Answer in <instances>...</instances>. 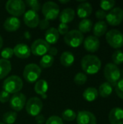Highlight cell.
<instances>
[{"label": "cell", "instance_id": "2e32d148", "mask_svg": "<svg viewBox=\"0 0 123 124\" xmlns=\"http://www.w3.org/2000/svg\"><path fill=\"white\" fill-rule=\"evenodd\" d=\"M14 54L20 59H26L31 54L30 48L25 44H18L13 49Z\"/></svg>", "mask_w": 123, "mask_h": 124}, {"label": "cell", "instance_id": "ac0fdd59", "mask_svg": "<svg viewBox=\"0 0 123 124\" xmlns=\"http://www.w3.org/2000/svg\"><path fill=\"white\" fill-rule=\"evenodd\" d=\"M93 11L92 5L89 2H82L77 7V15L78 16L83 19H86L88 17Z\"/></svg>", "mask_w": 123, "mask_h": 124}, {"label": "cell", "instance_id": "7c38bea8", "mask_svg": "<svg viewBox=\"0 0 123 124\" xmlns=\"http://www.w3.org/2000/svg\"><path fill=\"white\" fill-rule=\"evenodd\" d=\"M26 104V97L22 93H16L12 95V97H10L9 100V105L10 108L16 111L19 112L22 110Z\"/></svg>", "mask_w": 123, "mask_h": 124}, {"label": "cell", "instance_id": "30bf717a", "mask_svg": "<svg viewBox=\"0 0 123 124\" xmlns=\"http://www.w3.org/2000/svg\"><path fill=\"white\" fill-rule=\"evenodd\" d=\"M107 23L112 26H117L123 21V9L120 7H115L107 14Z\"/></svg>", "mask_w": 123, "mask_h": 124}, {"label": "cell", "instance_id": "7dc6e473", "mask_svg": "<svg viewBox=\"0 0 123 124\" xmlns=\"http://www.w3.org/2000/svg\"><path fill=\"white\" fill-rule=\"evenodd\" d=\"M120 74H121V78H123V69L120 70Z\"/></svg>", "mask_w": 123, "mask_h": 124}, {"label": "cell", "instance_id": "f6af8a7d", "mask_svg": "<svg viewBox=\"0 0 123 124\" xmlns=\"http://www.w3.org/2000/svg\"><path fill=\"white\" fill-rule=\"evenodd\" d=\"M3 43H4L3 39H2V37L1 36V35H0V49H1V47H2V46H3Z\"/></svg>", "mask_w": 123, "mask_h": 124}, {"label": "cell", "instance_id": "7a4b0ae2", "mask_svg": "<svg viewBox=\"0 0 123 124\" xmlns=\"http://www.w3.org/2000/svg\"><path fill=\"white\" fill-rule=\"evenodd\" d=\"M23 86L22 80L17 76L13 75L7 77L3 82V90L10 94L18 93Z\"/></svg>", "mask_w": 123, "mask_h": 124}, {"label": "cell", "instance_id": "1f68e13d", "mask_svg": "<svg viewBox=\"0 0 123 124\" xmlns=\"http://www.w3.org/2000/svg\"><path fill=\"white\" fill-rule=\"evenodd\" d=\"M112 60L113 64L116 65L117 66L123 63V52L118 49L116 50L112 55Z\"/></svg>", "mask_w": 123, "mask_h": 124}, {"label": "cell", "instance_id": "484cf974", "mask_svg": "<svg viewBox=\"0 0 123 124\" xmlns=\"http://www.w3.org/2000/svg\"><path fill=\"white\" fill-rule=\"evenodd\" d=\"M99 96L98 90L94 87H88L83 93V97L85 100L88 102L95 101Z\"/></svg>", "mask_w": 123, "mask_h": 124}, {"label": "cell", "instance_id": "f35d334b", "mask_svg": "<svg viewBox=\"0 0 123 124\" xmlns=\"http://www.w3.org/2000/svg\"><path fill=\"white\" fill-rule=\"evenodd\" d=\"M57 31L59 35H66L69 32V26L67 24H64V23H60L58 25Z\"/></svg>", "mask_w": 123, "mask_h": 124}, {"label": "cell", "instance_id": "8992f818", "mask_svg": "<svg viewBox=\"0 0 123 124\" xmlns=\"http://www.w3.org/2000/svg\"><path fill=\"white\" fill-rule=\"evenodd\" d=\"M106 40L108 44L114 49H120L123 46V33L117 29H112L107 32Z\"/></svg>", "mask_w": 123, "mask_h": 124}, {"label": "cell", "instance_id": "d6a6232c", "mask_svg": "<svg viewBox=\"0 0 123 124\" xmlns=\"http://www.w3.org/2000/svg\"><path fill=\"white\" fill-rule=\"evenodd\" d=\"M87 79H88V77H87V75L84 73H78L75 77H74V82L75 84H78V85H83L86 83L87 81Z\"/></svg>", "mask_w": 123, "mask_h": 124}, {"label": "cell", "instance_id": "4fadbf2b", "mask_svg": "<svg viewBox=\"0 0 123 124\" xmlns=\"http://www.w3.org/2000/svg\"><path fill=\"white\" fill-rule=\"evenodd\" d=\"M76 121L78 124H96L97 123L94 114L87 110L79 111L76 116Z\"/></svg>", "mask_w": 123, "mask_h": 124}, {"label": "cell", "instance_id": "9c48e42d", "mask_svg": "<svg viewBox=\"0 0 123 124\" xmlns=\"http://www.w3.org/2000/svg\"><path fill=\"white\" fill-rule=\"evenodd\" d=\"M43 108V102L38 97L30 98L25 104V110L27 113L30 116L36 117L39 115Z\"/></svg>", "mask_w": 123, "mask_h": 124}, {"label": "cell", "instance_id": "d590c367", "mask_svg": "<svg viewBox=\"0 0 123 124\" xmlns=\"http://www.w3.org/2000/svg\"><path fill=\"white\" fill-rule=\"evenodd\" d=\"M13 54H14L13 49L10 47H6L4 49H2V51L1 52V57H2L1 59L7 60H9L10 58H12Z\"/></svg>", "mask_w": 123, "mask_h": 124}, {"label": "cell", "instance_id": "d4e9b609", "mask_svg": "<svg viewBox=\"0 0 123 124\" xmlns=\"http://www.w3.org/2000/svg\"><path fill=\"white\" fill-rule=\"evenodd\" d=\"M12 65L9 60L0 59V79L5 78L11 71Z\"/></svg>", "mask_w": 123, "mask_h": 124}, {"label": "cell", "instance_id": "8d00e7d4", "mask_svg": "<svg viewBox=\"0 0 123 124\" xmlns=\"http://www.w3.org/2000/svg\"><path fill=\"white\" fill-rule=\"evenodd\" d=\"M115 86V92L117 95L123 100V78H120V79L117 81Z\"/></svg>", "mask_w": 123, "mask_h": 124}, {"label": "cell", "instance_id": "9a60e30c", "mask_svg": "<svg viewBox=\"0 0 123 124\" xmlns=\"http://www.w3.org/2000/svg\"><path fill=\"white\" fill-rule=\"evenodd\" d=\"M83 46L89 52H96L100 47V41L99 38L94 36H88L83 41Z\"/></svg>", "mask_w": 123, "mask_h": 124}, {"label": "cell", "instance_id": "836d02e7", "mask_svg": "<svg viewBox=\"0 0 123 124\" xmlns=\"http://www.w3.org/2000/svg\"><path fill=\"white\" fill-rule=\"evenodd\" d=\"M115 5V1L113 0H102L100 1V7L101 9L104 11L111 10L114 8V6Z\"/></svg>", "mask_w": 123, "mask_h": 124}, {"label": "cell", "instance_id": "b9f144b4", "mask_svg": "<svg viewBox=\"0 0 123 124\" xmlns=\"http://www.w3.org/2000/svg\"><path fill=\"white\" fill-rule=\"evenodd\" d=\"M107 14V13L105 11H104L102 9H99L96 12V17L97 19L99 20V21H101V20H103L104 19L106 18Z\"/></svg>", "mask_w": 123, "mask_h": 124}, {"label": "cell", "instance_id": "277c9868", "mask_svg": "<svg viewBox=\"0 0 123 124\" xmlns=\"http://www.w3.org/2000/svg\"><path fill=\"white\" fill-rule=\"evenodd\" d=\"M25 3L22 0H9L5 4V9L12 17H20L25 12Z\"/></svg>", "mask_w": 123, "mask_h": 124}, {"label": "cell", "instance_id": "5b68a950", "mask_svg": "<svg viewBox=\"0 0 123 124\" xmlns=\"http://www.w3.org/2000/svg\"><path fill=\"white\" fill-rule=\"evenodd\" d=\"M41 74V68L35 63L28 64L23 70V77L28 83H34L38 81Z\"/></svg>", "mask_w": 123, "mask_h": 124}, {"label": "cell", "instance_id": "603a6c76", "mask_svg": "<svg viewBox=\"0 0 123 124\" xmlns=\"http://www.w3.org/2000/svg\"><path fill=\"white\" fill-rule=\"evenodd\" d=\"M75 62L74 54L70 51L62 52L60 56V63L65 67H70Z\"/></svg>", "mask_w": 123, "mask_h": 124}, {"label": "cell", "instance_id": "5bb4252c", "mask_svg": "<svg viewBox=\"0 0 123 124\" xmlns=\"http://www.w3.org/2000/svg\"><path fill=\"white\" fill-rule=\"evenodd\" d=\"M23 20L25 24L28 27L30 28H34L38 25L40 19H39V15L36 12L32 9H29L25 12Z\"/></svg>", "mask_w": 123, "mask_h": 124}, {"label": "cell", "instance_id": "c3c4849f", "mask_svg": "<svg viewBox=\"0 0 123 124\" xmlns=\"http://www.w3.org/2000/svg\"><path fill=\"white\" fill-rule=\"evenodd\" d=\"M0 124H4L3 122H0Z\"/></svg>", "mask_w": 123, "mask_h": 124}, {"label": "cell", "instance_id": "f1b7e54d", "mask_svg": "<svg viewBox=\"0 0 123 124\" xmlns=\"http://www.w3.org/2000/svg\"><path fill=\"white\" fill-rule=\"evenodd\" d=\"M17 114L14 111H9L3 115L2 120L5 124H13L17 120Z\"/></svg>", "mask_w": 123, "mask_h": 124}, {"label": "cell", "instance_id": "6da1fadb", "mask_svg": "<svg viewBox=\"0 0 123 124\" xmlns=\"http://www.w3.org/2000/svg\"><path fill=\"white\" fill-rule=\"evenodd\" d=\"M81 68L83 70L90 75L97 73L101 67L100 59L94 54H86L81 60Z\"/></svg>", "mask_w": 123, "mask_h": 124}, {"label": "cell", "instance_id": "3957f363", "mask_svg": "<svg viewBox=\"0 0 123 124\" xmlns=\"http://www.w3.org/2000/svg\"><path fill=\"white\" fill-rule=\"evenodd\" d=\"M104 74L107 82L109 83L112 86H115L121 78L120 70L116 65L112 62L107 63L105 65L104 69Z\"/></svg>", "mask_w": 123, "mask_h": 124}, {"label": "cell", "instance_id": "cb8c5ba5", "mask_svg": "<svg viewBox=\"0 0 123 124\" xmlns=\"http://www.w3.org/2000/svg\"><path fill=\"white\" fill-rule=\"evenodd\" d=\"M48 89H49V84L47 81L43 79L38 80L35 84L34 91L36 92V94L41 96L46 94V92L48 91Z\"/></svg>", "mask_w": 123, "mask_h": 124}, {"label": "cell", "instance_id": "44dd1931", "mask_svg": "<svg viewBox=\"0 0 123 124\" xmlns=\"http://www.w3.org/2000/svg\"><path fill=\"white\" fill-rule=\"evenodd\" d=\"M59 39V34L57 29L55 28H50L45 32V41L49 44H56Z\"/></svg>", "mask_w": 123, "mask_h": 124}, {"label": "cell", "instance_id": "7402d4cb", "mask_svg": "<svg viewBox=\"0 0 123 124\" xmlns=\"http://www.w3.org/2000/svg\"><path fill=\"white\" fill-rule=\"evenodd\" d=\"M107 24L104 20L98 21L94 25L93 32H94V36L97 38L101 37L104 36L105 33H107Z\"/></svg>", "mask_w": 123, "mask_h": 124}, {"label": "cell", "instance_id": "e0dca14e", "mask_svg": "<svg viewBox=\"0 0 123 124\" xmlns=\"http://www.w3.org/2000/svg\"><path fill=\"white\" fill-rule=\"evenodd\" d=\"M109 121L111 124H123V108H112L109 114Z\"/></svg>", "mask_w": 123, "mask_h": 124}, {"label": "cell", "instance_id": "f546056e", "mask_svg": "<svg viewBox=\"0 0 123 124\" xmlns=\"http://www.w3.org/2000/svg\"><path fill=\"white\" fill-rule=\"evenodd\" d=\"M54 62V57L46 54L43 55L40 60V68H50L53 65Z\"/></svg>", "mask_w": 123, "mask_h": 124}, {"label": "cell", "instance_id": "bcb514c9", "mask_svg": "<svg viewBox=\"0 0 123 124\" xmlns=\"http://www.w3.org/2000/svg\"><path fill=\"white\" fill-rule=\"evenodd\" d=\"M59 2L62 3V4H66V3L70 2V1H69V0H66V1H59Z\"/></svg>", "mask_w": 123, "mask_h": 124}, {"label": "cell", "instance_id": "74e56055", "mask_svg": "<svg viewBox=\"0 0 123 124\" xmlns=\"http://www.w3.org/2000/svg\"><path fill=\"white\" fill-rule=\"evenodd\" d=\"M46 124H64L63 120L57 116H52L49 117L47 121H46Z\"/></svg>", "mask_w": 123, "mask_h": 124}, {"label": "cell", "instance_id": "ab89813d", "mask_svg": "<svg viewBox=\"0 0 123 124\" xmlns=\"http://www.w3.org/2000/svg\"><path fill=\"white\" fill-rule=\"evenodd\" d=\"M10 94L7 93L5 91L0 92V102L1 103H6L10 100Z\"/></svg>", "mask_w": 123, "mask_h": 124}, {"label": "cell", "instance_id": "e575fe53", "mask_svg": "<svg viewBox=\"0 0 123 124\" xmlns=\"http://www.w3.org/2000/svg\"><path fill=\"white\" fill-rule=\"evenodd\" d=\"M25 3L28 7H30L32 9V10H33L36 12H38L41 8V5L40 2L37 0H27V1H25Z\"/></svg>", "mask_w": 123, "mask_h": 124}, {"label": "cell", "instance_id": "ee69618b", "mask_svg": "<svg viewBox=\"0 0 123 124\" xmlns=\"http://www.w3.org/2000/svg\"><path fill=\"white\" fill-rule=\"evenodd\" d=\"M57 52H58V50L56 47H54V46H50L49 51H48V54L52 56V57H54L57 54Z\"/></svg>", "mask_w": 123, "mask_h": 124}, {"label": "cell", "instance_id": "7bdbcfd3", "mask_svg": "<svg viewBox=\"0 0 123 124\" xmlns=\"http://www.w3.org/2000/svg\"><path fill=\"white\" fill-rule=\"evenodd\" d=\"M35 121L37 123V124H43L44 122H46L45 117L42 114H39L37 116L35 117Z\"/></svg>", "mask_w": 123, "mask_h": 124}, {"label": "cell", "instance_id": "d6986e66", "mask_svg": "<svg viewBox=\"0 0 123 124\" xmlns=\"http://www.w3.org/2000/svg\"><path fill=\"white\" fill-rule=\"evenodd\" d=\"M20 27V20L16 17H9L4 23V28L8 32H14L17 31Z\"/></svg>", "mask_w": 123, "mask_h": 124}, {"label": "cell", "instance_id": "4dcf8cb0", "mask_svg": "<svg viewBox=\"0 0 123 124\" xmlns=\"http://www.w3.org/2000/svg\"><path fill=\"white\" fill-rule=\"evenodd\" d=\"M76 113L72 109H66L62 113V119L67 121H73L76 118Z\"/></svg>", "mask_w": 123, "mask_h": 124}, {"label": "cell", "instance_id": "60d3db41", "mask_svg": "<svg viewBox=\"0 0 123 124\" xmlns=\"http://www.w3.org/2000/svg\"><path fill=\"white\" fill-rule=\"evenodd\" d=\"M38 26L41 30H47L49 27V21L46 19H42L39 21Z\"/></svg>", "mask_w": 123, "mask_h": 124}, {"label": "cell", "instance_id": "ba28073f", "mask_svg": "<svg viewBox=\"0 0 123 124\" xmlns=\"http://www.w3.org/2000/svg\"><path fill=\"white\" fill-rule=\"evenodd\" d=\"M42 13L47 20H53L58 17L60 12L58 4L54 1L45 2L41 8Z\"/></svg>", "mask_w": 123, "mask_h": 124}, {"label": "cell", "instance_id": "ffe728a7", "mask_svg": "<svg viewBox=\"0 0 123 124\" xmlns=\"http://www.w3.org/2000/svg\"><path fill=\"white\" fill-rule=\"evenodd\" d=\"M75 16V12L72 8L64 9L59 15V20L60 23L67 24L72 22Z\"/></svg>", "mask_w": 123, "mask_h": 124}, {"label": "cell", "instance_id": "52a82bcc", "mask_svg": "<svg viewBox=\"0 0 123 124\" xmlns=\"http://www.w3.org/2000/svg\"><path fill=\"white\" fill-rule=\"evenodd\" d=\"M83 35L78 30L70 31L66 35L64 36L65 43L72 48H77L80 46L82 43H83Z\"/></svg>", "mask_w": 123, "mask_h": 124}, {"label": "cell", "instance_id": "8fae6325", "mask_svg": "<svg viewBox=\"0 0 123 124\" xmlns=\"http://www.w3.org/2000/svg\"><path fill=\"white\" fill-rule=\"evenodd\" d=\"M50 48V44H49L45 40L38 39L33 42L30 46L31 53L36 56H43L48 53Z\"/></svg>", "mask_w": 123, "mask_h": 124}, {"label": "cell", "instance_id": "4316f807", "mask_svg": "<svg viewBox=\"0 0 123 124\" xmlns=\"http://www.w3.org/2000/svg\"><path fill=\"white\" fill-rule=\"evenodd\" d=\"M113 92V88L112 86L108 83V82H104L101 84L99 88V94L104 98H107L109 97Z\"/></svg>", "mask_w": 123, "mask_h": 124}, {"label": "cell", "instance_id": "83f0119b", "mask_svg": "<svg viewBox=\"0 0 123 124\" xmlns=\"http://www.w3.org/2000/svg\"><path fill=\"white\" fill-rule=\"evenodd\" d=\"M93 27V22L88 19H83L78 25V31L80 32H81L82 33H88L91 31V30L92 29Z\"/></svg>", "mask_w": 123, "mask_h": 124}]
</instances>
